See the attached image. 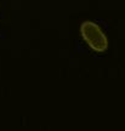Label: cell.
I'll return each mask as SVG.
<instances>
[{"instance_id":"cell-1","label":"cell","mask_w":125,"mask_h":131,"mask_svg":"<svg viewBox=\"0 0 125 131\" xmlns=\"http://www.w3.org/2000/svg\"><path fill=\"white\" fill-rule=\"evenodd\" d=\"M80 33L86 44L95 51L102 52L108 47V39L97 23L85 21L80 26Z\"/></svg>"}]
</instances>
